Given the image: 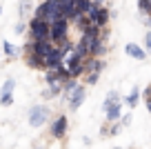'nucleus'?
I'll use <instances>...</instances> for the list:
<instances>
[{"label":"nucleus","instance_id":"obj_27","mask_svg":"<svg viewBox=\"0 0 151 149\" xmlns=\"http://www.w3.org/2000/svg\"><path fill=\"white\" fill-rule=\"evenodd\" d=\"M0 14H2V9H0Z\"/></svg>","mask_w":151,"mask_h":149},{"label":"nucleus","instance_id":"obj_3","mask_svg":"<svg viewBox=\"0 0 151 149\" xmlns=\"http://www.w3.org/2000/svg\"><path fill=\"white\" fill-rule=\"evenodd\" d=\"M29 36H31V40L49 38V22L42 20V18H38V16H33V18L29 20Z\"/></svg>","mask_w":151,"mask_h":149},{"label":"nucleus","instance_id":"obj_16","mask_svg":"<svg viewBox=\"0 0 151 149\" xmlns=\"http://www.w3.org/2000/svg\"><path fill=\"white\" fill-rule=\"evenodd\" d=\"M138 9L145 16H151V0H138Z\"/></svg>","mask_w":151,"mask_h":149},{"label":"nucleus","instance_id":"obj_6","mask_svg":"<svg viewBox=\"0 0 151 149\" xmlns=\"http://www.w3.org/2000/svg\"><path fill=\"white\" fill-rule=\"evenodd\" d=\"M67 98H69V109H71V111H76V109H78L82 103H85V98H87V89L82 87V85H78V87H76Z\"/></svg>","mask_w":151,"mask_h":149},{"label":"nucleus","instance_id":"obj_20","mask_svg":"<svg viewBox=\"0 0 151 149\" xmlns=\"http://www.w3.org/2000/svg\"><path fill=\"white\" fill-rule=\"evenodd\" d=\"M29 9H31V0H22L20 2V18H24Z\"/></svg>","mask_w":151,"mask_h":149},{"label":"nucleus","instance_id":"obj_24","mask_svg":"<svg viewBox=\"0 0 151 149\" xmlns=\"http://www.w3.org/2000/svg\"><path fill=\"white\" fill-rule=\"evenodd\" d=\"M22 31H24V25H22V22H20V25H18V27H16V33H22Z\"/></svg>","mask_w":151,"mask_h":149},{"label":"nucleus","instance_id":"obj_26","mask_svg":"<svg viewBox=\"0 0 151 149\" xmlns=\"http://www.w3.org/2000/svg\"><path fill=\"white\" fill-rule=\"evenodd\" d=\"M147 25H149V27H151V16H147Z\"/></svg>","mask_w":151,"mask_h":149},{"label":"nucleus","instance_id":"obj_18","mask_svg":"<svg viewBox=\"0 0 151 149\" xmlns=\"http://www.w3.org/2000/svg\"><path fill=\"white\" fill-rule=\"evenodd\" d=\"M14 103V93H0V105L2 107H9Z\"/></svg>","mask_w":151,"mask_h":149},{"label":"nucleus","instance_id":"obj_2","mask_svg":"<svg viewBox=\"0 0 151 149\" xmlns=\"http://www.w3.org/2000/svg\"><path fill=\"white\" fill-rule=\"evenodd\" d=\"M67 36H69V20L67 18H58V20H53V22L49 25V40H51L53 45L65 40Z\"/></svg>","mask_w":151,"mask_h":149},{"label":"nucleus","instance_id":"obj_8","mask_svg":"<svg viewBox=\"0 0 151 149\" xmlns=\"http://www.w3.org/2000/svg\"><path fill=\"white\" fill-rule=\"evenodd\" d=\"M67 127H69L67 116H58L56 120H53V125H51V136H53V138H62L65 131H67Z\"/></svg>","mask_w":151,"mask_h":149},{"label":"nucleus","instance_id":"obj_5","mask_svg":"<svg viewBox=\"0 0 151 149\" xmlns=\"http://www.w3.org/2000/svg\"><path fill=\"white\" fill-rule=\"evenodd\" d=\"M47 118H49V107H45V105H36L29 109V125L31 127H42Z\"/></svg>","mask_w":151,"mask_h":149},{"label":"nucleus","instance_id":"obj_9","mask_svg":"<svg viewBox=\"0 0 151 149\" xmlns=\"http://www.w3.org/2000/svg\"><path fill=\"white\" fill-rule=\"evenodd\" d=\"M124 51H127V56L136 58V60H145V58H147V51L142 49L140 45H133V42H129V45L124 47Z\"/></svg>","mask_w":151,"mask_h":149},{"label":"nucleus","instance_id":"obj_12","mask_svg":"<svg viewBox=\"0 0 151 149\" xmlns=\"http://www.w3.org/2000/svg\"><path fill=\"white\" fill-rule=\"evenodd\" d=\"M91 22H93V25H98V27H104V25L109 22V11L104 9V7H100V9H98V14H96V18L91 20Z\"/></svg>","mask_w":151,"mask_h":149},{"label":"nucleus","instance_id":"obj_7","mask_svg":"<svg viewBox=\"0 0 151 149\" xmlns=\"http://www.w3.org/2000/svg\"><path fill=\"white\" fill-rule=\"evenodd\" d=\"M102 69H104V60H100L98 56L85 58V74H100Z\"/></svg>","mask_w":151,"mask_h":149},{"label":"nucleus","instance_id":"obj_21","mask_svg":"<svg viewBox=\"0 0 151 149\" xmlns=\"http://www.w3.org/2000/svg\"><path fill=\"white\" fill-rule=\"evenodd\" d=\"M98 76L100 74H87V85H96L98 82Z\"/></svg>","mask_w":151,"mask_h":149},{"label":"nucleus","instance_id":"obj_17","mask_svg":"<svg viewBox=\"0 0 151 149\" xmlns=\"http://www.w3.org/2000/svg\"><path fill=\"white\" fill-rule=\"evenodd\" d=\"M2 51H5L7 56H18V49H16V47L11 45L9 40H5V42H2Z\"/></svg>","mask_w":151,"mask_h":149},{"label":"nucleus","instance_id":"obj_22","mask_svg":"<svg viewBox=\"0 0 151 149\" xmlns=\"http://www.w3.org/2000/svg\"><path fill=\"white\" fill-rule=\"evenodd\" d=\"M145 51H151V31H147V36H145Z\"/></svg>","mask_w":151,"mask_h":149},{"label":"nucleus","instance_id":"obj_13","mask_svg":"<svg viewBox=\"0 0 151 149\" xmlns=\"http://www.w3.org/2000/svg\"><path fill=\"white\" fill-rule=\"evenodd\" d=\"M76 87H78V82H76V78H67L65 82H62V91H60V93H65V98H67V96H69V93L73 91Z\"/></svg>","mask_w":151,"mask_h":149},{"label":"nucleus","instance_id":"obj_15","mask_svg":"<svg viewBox=\"0 0 151 149\" xmlns=\"http://www.w3.org/2000/svg\"><path fill=\"white\" fill-rule=\"evenodd\" d=\"M113 103H120V93H118V91H109V93H107V100H104L102 109H107L109 105H113Z\"/></svg>","mask_w":151,"mask_h":149},{"label":"nucleus","instance_id":"obj_19","mask_svg":"<svg viewBox=\"0 0 151 149\" xmlns=\"http://www.w3.org/2000/svg\"><path fill=\"white\" fill-rule=\"evenodd\" d=\"M14 87H16V80H5V85H2V93H14Z\"/></svg>","mask_w":151,"mask_h":149},{"label":"nucleus","instance_id":"obj_11","mask_svg":"<svg viewBox=\"0 0 151 149\" xmlns=\"http://www.w3.org/2000/svg\"><path fill=\"white\" fill-rule=\"evenodd\" d=\"M27 67H31V69H47L45 67V58L36 56V54H27Z\"/></svg>","mask_w":151,"mask_h":149},{"label":"nucleus","instance_id":"obj_25","mask_svg":"<svg viewBox=\"0 0 151 149\" xmlns=\"http://www.w3.org/2000/svg\"><path fill=\"white\" fill-rule=\"evenodd\" d=\"M147 109L151 111V98H147Z\"/></svg>","mask_w":151,"mask_h":149},{"label":"nucleus","instance_id":"obj_10","mask_svg":"<svg viewBox=\"0 0 151 149\" xmlns=\"http://www.w3.org/2000/svg\"><path fill=\"white\" fill-rule=\"evenodd\" d=\"M104 111H107V120H109V122H118L120 118H122V114H120V103L109 105Z\"/></svg>","mask_w":151,"mask_h":149},{"label":"nucleus","instance_id":"obj_14","mask_svg":"<svg viewBox=\"0 0 151 149\" xmlns=\"http://www.w3.org/2000/svg\"><path fill=\"white\" fill-rule=\"evenodd\" d=\"M138 100H140V91H138V87H133V89H131V93L127 96V100H124V103H127L129 107H136Z\"/></svg>","mask_w":151,"mask_h":149},{"label":"nucleus","instance_id":"obj_23","mask_svg":"<svg viewBox=\"0 0 151 149\" xmlns=\"http://www.w3.org/2000/svg\"><path fill=\"white\" fill-rule=\"evenodd\" d=\"M116 134H120V125H113L111 129H109V134H107V136H116Z\"/></svg>","mask_w":151,"mask_h":149},{"label":"nucleus","instance_id":"obj_4","mask_svg":"<svg viewBox=\"0 0 151 149\" xmlns=\"http://www.w3.org/2000/svg\"><path fill=\"white\" fill-rule=\"evenodd\" d=\"M51 49H53V42L49 40V38H42V40H31V42L24 45V51H27V54H36V56H40V58H45Z\"/></svg>","mask_w":151,"mask_h":149},{"label":"nucleus","instance_id":"obj_1","mask_svg":"<svg viewBox=\"0 0 151 149\" xmlns=\"http://www.w3.org/2000/svg\"><path fill=\"white\" fill-rule=\"evenodd\" d=\"M36 16L38 18L47 20L49 25L53 22V20L62 18V11H60V5H58V0H45V2H40L36 9Z\"/></svg>","mask_w":151,"mask_h":149}]
</instances>
